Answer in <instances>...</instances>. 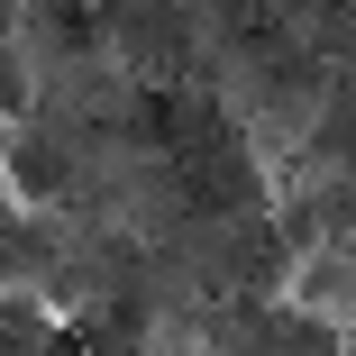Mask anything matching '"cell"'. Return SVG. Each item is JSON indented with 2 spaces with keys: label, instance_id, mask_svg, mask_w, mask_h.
<instances>
[{
  "label": "cell",
  "instance_id": "6da1fadb",
  "mask_svg": "<svg viewBox=\"0 0 356 356\" xmlns=\"http://www.w3.org/2000/svg\"><path fill=\"white\" fill-rule=\"evenodd\" d=\"M55 265H64V229L46 210H0V293H37L46 302Z\"/></svg>",
  "mask_w": 356,
  "mask_h": 356
},
{
  "label": "cell",
  "instance_id": "7a4b0ae2",
  "mask_svg": "<svg viewBox=\"0 0 356 356\" xmlns=\"http://www.w3.org/2000/svg\"><path fill=\"white\" fill-rule=\"evenodd\" d=\"M74 174H83V165H74V137H64V128L28 119V128L10 137V192H19V201H37V210H46V201L74 192Z\"/></svg>",
  "mask_w": 356,
  "mask_h": 356
},
{
  "label": "cell",
  "instance_id": "3957f363",
  "mask_svg": "<svg viewBox=\"0 0 356 356\" xmlns=\"http://www.w3.org/2000/svg\"><path fill=\"white\" fill-rule=\"evenodd\" d=\"M274 356H347V338H338V320L293 311V320H283V338H274Z\"/></svg>",
  "mask_w": 356,
  "mask_h": 356
},
{
  "label": "cell",
  "instance_id": "277c9868",
  "mask_svg": "<svg viewBox=\"0 0 356 356\" xmlns=\"http://www.w3.org/2000/svg\"><path fill=\"white\" fill-rule=\"evenodd\" d=\"M28 92H37V64H28V46L10 37V46H0V110L19 119V110H28Z\"/></svg>",
  "mask_w": 356,
  "mask_h": 356
},
{
  "label": "cell",
  "instance_id": "5b68a950",
  "mask_svg": "<svg viewBox=\"0 0 356 356\" xmlns=\"http://www.w3.org/2000/svg\"><path fill=\"white\" fill-rule=\"evenodd\" d=\"M19 37V0H0V46H10Z\"/></svg>",
  "mask_w": 356,
  "mask_h": 356
}]
</instances>
